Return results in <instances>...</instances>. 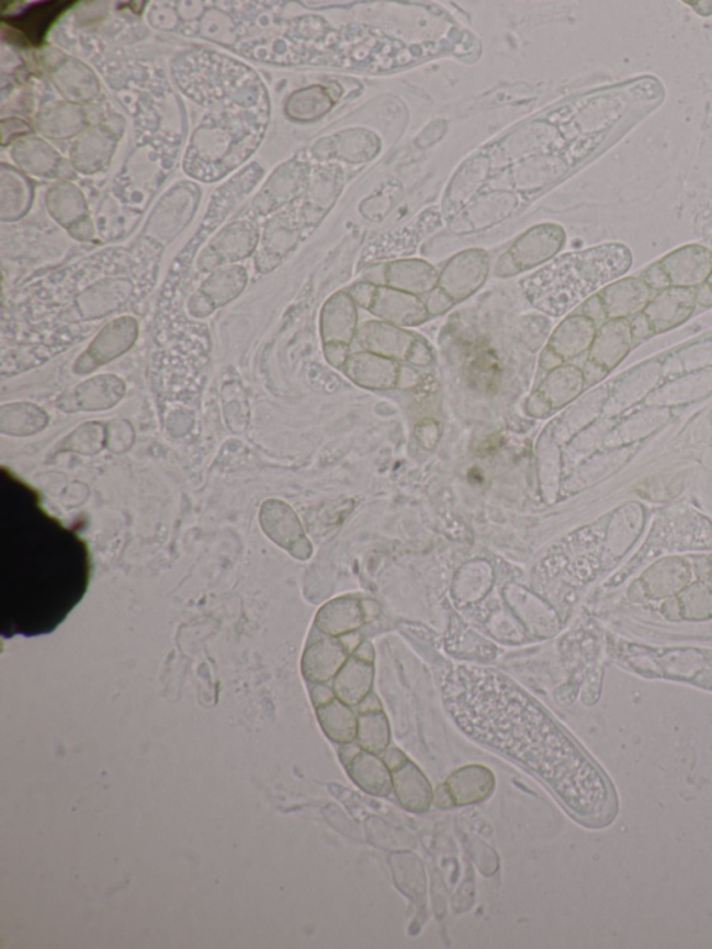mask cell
<instances>
[{
	"mask_svg": "<svg viewBox=\"0 0 712 949\" xmlns=\"http://www.w3.org/2000/svg\"><path fill=\"white\" fill-rule=\"evenodd\" d=\"M443 694L451 718L473 741L542 778L576 816L604 814L611 793L601 771L511 679L456 666L444 677Z\"/></svg>",
	"mask_w": 712,
	"mask_h": 949,
	"instance_id": "cell-1",
	"label": "cell"
},
{
	"mask_svg": "<svg viewBox=\"0 0 712 949\" xmlns=\"http://www.w3.org/2000/svg\"><path fill=\"white\" fill-rule=\"evenodd\" d=\"M632 253L622 244H606L566 253L522 280L530 304L544 314L561 316L628 272Z\"/></svg>",
	"mask_w": 712,
	"mask_h": 949,
	"instance_id": "cell-2",
	"label": "cell"
},
{
	"mask_svg": "<svg viewBox=\"0 0 712 949\" xmlns=\"http://www.w3.org/2000/svg\"><path fill=\"white\" fill-rule=\"evenodd\" d=\"M384 761L392 771L393 788L399 803L410 812L428 811L433 801V790L423 772L399 750H389Z\"/></svg>",
	"mask_w": 712,
	"mask_h": 949,
	"instance_id": "cell-3",
	"label": "cell"
},
{
	"mask_svg": "<svg viewBox=\"0 0 712 949\" xmlns=\"http://www.w3.org/2000/svg\"><path fill=\"white\" fill-rule=\"evenodd\" d=\"M670 287L696 289L707 283L712 272V251L700 244L678 248L662 261Z\"/></svg>",
	"mask_w": 712,
	"mask_h": 949,
	"instance_id": "cell-4",
	"label": "cell"
},
{
	"mask_svg": "<svg viewBox=\"0 0 712 949\" xmlns=\"http://www.w3.org/2000/svg\"><path fill=\"white\" fill-rule=\"evenodd\" d=\"M696 305L694 289L668 287L649 301L643 315L653 334L663 335L688 321L694 314Z\"/></svg>",
	"mask_w": 712,
	"mask_h": 949,
	"instance_id": "cell-5",
	"label": "cell"
},
{
	"mask_svg": "<svg viewBox=\"0 0 712 949\" xmlns=\"http://www.w3.org/2000/svg\"><path fill=\"white\" fill-rule=\"evenodd\" d=\"M496 787V778L493 772L483 766H466L455 771L445 786L439 790V795L445 797L438 801V806L443 805L444 800L449 806H467L479 803L491 795Z\"/></svg>",
	"mask_w": 712,
	"mask_h": 949,
	"instance_id": "cell-6",
	"label": "cell"
},
{
	"mask_svg": "<svg viewBox=\"0 0 712 949\" xmlns=\"http://www.w3.org/2000/svg\"><path fill=\"white\" fill-rule=\"evenodd\" d=\"M607 319H628L642 314L653 300V290L642 278H625L608 284L599 293Z\"/></svg>",
	"mask_w": 712,
	"mask_h": 949,
	"instance_id": "cell-7",
	"label": "cell"
},
{
	"mask_svg": "<svg viewBox=\"0 0 712 949\" xmlns=\"http://www.w3.org/2000/svg\"><path fill=\"white\" fill-rule=\"evenodd\" d=\"M565 244V231L558 225L534 227L512 247V257L518 271H524L557 256Z\"/></svg>",
	"mask_w": 712,
	"mask_h": 949,
	"instance_id": "cell-8",
	"label": "cell"
},
{
	"mask_svg": "<svg viewBox=\"0 0 712 949\" xmlns=\"http://www.w3.org/2000/svg\"><path fill=\"white\" fill-rule=\"evenodd\" d=\"M635 346L631 321L628 319L607 320L597 330L590 347L589 361L610 372L615 370Z\"/></svg>",
	"mask_w": 712,
	"mask_h": 949,
	"instance_id": "cell-9",
	"label": "cell"
},
{
	"mask_svg": "<svg viewBox=\"0 0 712 949\" xmlns=\"http://www.w3.org/2000/svg\"><path fill=\"white\" fill-rule=\"evenodd\" d=\"M487 258L477 251H470L464 256H459L447 267L443 278H441V286L451 295H459L464 298L465 295L475 292L481 286L483 279H486Z\"/></svg>",
	"mask_w": 712,
	"mask_h": 949,
	"instance_id": "cell-10",
	"label": "cell"
},
{
	"mask_svg": "<svg viewBox=\"0 0 712 949\" xmlns=\"http://www.w3.org/2000/svg\"><path fill=\"white\" fill-rule=\"evenodd\" d=\"M346 766L348 775L361 790L374 797H387L392 792V771L381 757L368 750L357 752Z\"/></svg>",
	"mask_w": 712,
	"mask_h": 949,
	"instance_id": "cell-11",
	"label": "cell"
},
{
	"mask_svg": "<svg viewBox=\"0 0 712 949\" xmlns=\"http://www.w3.org/2000/svg\"><path fill=\"white\" fill-rule=\"evenodd\" d=\"M71 7L70 2H48L33 7L27 12L14 15L10 20V27L18 30L23 35L25 43L41 45L44 43L48 30L57 22V19Z\"/></svg>",
	"mask_w": 712,
	"mask_h": 949,
	"instance_id": "cell-12",
	"label": "cell"
},
{
	"mask_svg": "<svg viewBox=\"0 0 712 949\" xmlns=\"http://www.w3.org/2000/svg\"><path fill=\"white\" fill-rule=\"evenodd\" d=\"M596 335V324L590 318L585 315L570 316L555 334L554 349L563 360H570L590 349Z\"/></svg>",
	"mask_w": 712,
	"mask_h": 949,
	"instance_id": "cell-13",
	"label": "cell"
},
{
	"mask_svg": "<svg viewBox=\"0 0 712 949\" xmlns=\"http://www.w3.org/2000/svg\"><path fill=\"white\" fill-rule=\"evenodd\" d=\"M344 662V653L336 643H319L305 656V676L314 681L329 679Z\"/></svg>",
	"mask_w": 712,
	"mask_h": 949,
	"instance_id": "cell-14",
	"label": "cell"
},
{
	"mask_svg": "<svg viewBox=\"0 0 712 949\" xmlns=\"http://www.w3.org/2000/svg\"><path fill=\"white\" fill-rule=\"evenodd\" d=\"M434 282V269L423 262H399L389 267V283L409 292H428L433 287Z\"/></svg>",
	"mask_w": 712,
	"mask_h": 949,
	"instance_id": "cell-15",
	"label": "cell"
},
{
	"mask_svg": "<svg viewBox=\"0 0 712 949\" xmlns=\"http://www.w3.org/2000/svg\"><path fill=\"white\" fill-rule=\"evenodd\" d=\"M319 719L326 735L335 743L350 744L355 738V719L341 703L332 702L319 709Z\"/></svg>",
	"mask_w": 712,
	"mask_h": 949,
	"instance_id": "cell-16",
	"label": "cell"
},
{
	"mask_svg": "<svg viewBox=\"0 0 712 949\" xmlns=\"http://www.w3.org/2000/svg\"><path fill=\"white\" fill-rule=\"evenodd\" d=\"M372 670L363 663L352 662L337 679L336 688L347 703H357L365 697L371 687Z\"/></svg>",
	"mask_w": 712,
	"mask_h": 949,
	"instance_id": "cell-17",
	"label": "cell"
},
{
	"mask_svg": "<svg viewBox=\"0 0 712 949\" xmlns=\"http://www.w3.org/2000/svg\"><path fill=\"white\" fill-rule=\"evenodd\" d=\"M585 386V376L578 368L565 366L557 370L550 379V398L554 404H564L578 397Z\"/></svg>",
	"mask_w": 712,
	"mask_h": 949,
	"instance_id": "cell-18",
	"label": "cell"
},
{
	"mask_svg": "<svg viewBox=\"0 0 712 949\" xmlns=\"http://www.w3.org/2000/svg\"><path fill=\"white\" fill-rule=\"evenodd\" d=\"M360 744L363 750L378 755L387 748L389 733L386 719L383 715H365L360 723Z\"/></svg>",
	"mask_w": 712,
	"mask_h": 949,
	"instance_id": "cell-19",
	"label": "cell"
},
{
	"mask_svg": "<svg viewBox=\"0 0 712 949\" xmlns=\"http://www.w3.org/2000/svg\"><path fill=\"white\" fill-rule=\"evenodd\" d=\"M642 279L646 282L649 289L657 290V292H663V290L670 287L667 274H665L662 264L658 262L648 267L646 271L643 272Z\"/></svg>",
	"mask_w": 712,
	"mask_h": 949,
	"instance_id": "cell-20",
	"label": "cell"
},
{
	"mask_svg": "<svg viewBox=\"0 0 712 949\" xmlns=\"http://www.w3.org/2000/svg\"><path fill=\"white\" fill-rule=\"evenodd\" d=\"M585 316H587V318H590L592 321H595V324H596V321H604V324H606V320H608L607 315H606V310H604V307H602V303H601V300L599 297V294L592 295L591 298L586 301Z\"/></svg>",
	"mask_w": 712,
	"mask_h": 949,
	"instance_id": "cell-21",
	"label": "cell"
},
{
	"mask_svg": "<svg viewBox=\"0 0 712 949\" xmlns=\"http://www.w3.org/2000/svg\"><path fill=\"white\" fill-rule=\"evenodd\" d=\"M633 340H644L654 336L646 316L638 314L631 320Z\"/></svg>",
	"mask_w": 712,
	"mask_h": 949,
	"instance_id": "cell-22",
	"label": "cell"
},
{
	"mask_svg": "<svg viewBox=\"0 0 712 949\" xmlns=\"http://www.w3.org/2000/svg\"><path fill=\"white\" fill-rule=\"evenodd\" d=\"M608 373L606 370H602L600 365L595 364V362H587L586 371L584 373L585 381L589 383H597L602 381Z\"/></svg>",
	"mask_w": 712,
	"mask_h": 949,
	"instance_id": "cell-23",
	"label": "cell"
},
{
	"mask_svg": "<svg viewBox=\"0 0 712 949\" xmlns=\"http://www.w3.org/2000/svg\"><path fill=\"white\" fill-rule=\"evenodd\" d=\"M696 301L701 307H712V290L709 287V284L704 283L701 286L696 287Z\"/></svg>",
	"mask_w": 712,
	"mask_h": 949,
	"instance_id": "cell-24",
	"label": "cell"
},
{
	"mask_svg": "<svg viewBox=\"0 0 712 949\" xmlns=\"http://www.w3.org/2000/svg\"><path fill=\"white\" fill-rule=\"evenodd\" d=\"M707 284H709V287L712 290V272L710 274L709 280H707Z\"/></svg>",
	"mask_w": 712,
	"mask_h": 949,
	"instance_id": "cell-25",
	"label": "cell"
}]
</instances>
